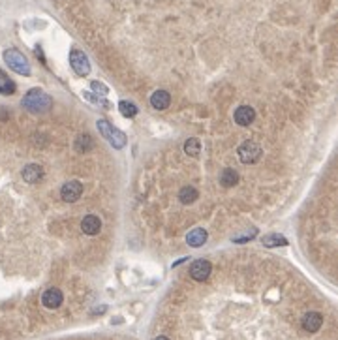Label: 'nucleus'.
Here are the masks:
<instances>
[{"label":"nucleus","mask_w":338,"mask_h":340,"mask_svg":"<svg viewBox=\"0 0 338 340\" xmlns=\"http://www.w3.org/2000/svg\"><path fill=\"white\" fill-rule=\"evenodd\" d=\"M62 301H64V295H62V291L59 288H49L42 295V303H44L45 308H59L62 305Z\"/></svg>","instance_id":"obj_10"},{"label":"nucleus","mask_w":338,"mask_h":340,"mask_svg":"<svg viewBox=\"0 0 338 340\" xmlns=\"http://www.w3.org/2000/svg\"><path fill=\"white\" fill-rule=\"evenodd\" d=\"M209 239V233L203 228H194V230L186 235V242H188V247H194V248H199L203 247Z\"/></svg>","instance_id":"obj_13"},{"label":"nucleus","mask_w":338,"mask_h":340,"mask_svg":"<svg viewBox=\"0 0 338 340\" xmlns=\"http://www.w3.org/2000/svg\"><path fill=\"white\" fill-rule=\"evenodd\" d=\"M169 104H171V96H169L167 90H154L153 96H151V105H153L154 109L158 111H164L169 107Z\"/></svg>","instance_id":"obj_14"},{"label":"nucleus","mask_w":338,"mask_h":340,"mask_svg":"<svg viewBox=\"0 0 338 340\" xmlns=\"http://www.w3.org/2000/svg\"><path fill=\"white\" fill-rule=\"evenodd\" d=\"M96 126H98V132L102 134V137H104L105 141H109L111 147L115 148H124L126 145V136L120 130H117L115 126H111L109 121H105V119H100L98 122H96Z\"/></svg>","instance_id":"obj_2"},{"label":"nucleus","mask_w":338,"mask_h":340,"mask_svg":"<svg viewBox=\"0 0 338 340\" xmlns=\"http://www.w3.org/2000/svg\"><path fill=\"white\" fill-rule=\"evenodd\" d=\"M154 340H169V338H167V336H156Z\"/></svg>","instance_id":"obj_24"},{"label":"nucleus","mask_w":338,"mask_h":340,"mask_svg":"<svg viewBox=\"0 0 338 340\" xmlns=\"http://www.w3.org/2000/svg\"><path fill=\"white\" fill-rule=\"evenodd\" d=\"M21 175H23V181L25 182H28V184H36V182H40L42 179H44V167L38 164H28L23 167Z\"/></svg>","instance_id":"obj_9"},{"label":"nucleus","mask_w":338,"mask_h":340,"mask_svg":"<svg viewBox=\"0 0 338 340\" xmlns=\"http://www.w3.org/2000/svg\"><path fill=\"white\" fill-rule=\"evenodd\" d=\"M237 182H239V173H237V171L231 169V167L222 171V177H220V184H222V186L233 188Z\"/></svg>","instance_id":"obj_17"},{"label":"nucleus","mask_w":338,"mask_h":340,"mask_svg":"<svg viewBox=\"0 0 338 340\" xmlns=\"http://www.w3.org/2000/svg\"><path fill=\"white\" fill-rule=\"evenodd\" d=\"M211 271H213L211 261H207V259H196L190 267V276L196 282H205L211 276Z\"/></svg>","instance_id":"obj_7"},{"label":"nucleus","mask_w":338,"mask_h":340,"mask_svg":"<svg viewBox=\"0 0 338 340\" xmlns=\"http://www.w3.org/2000/svg\"><path fill=\"white\" fill-rule=\"evenodd\" d=\"M233 121L239 126H250L252 122L256 121V111L250 105H239L233 113Z\"/></svg>","instance_id":"obj_8"},{"label":"nucleus","mask_w":338,"mask_h":340,"mask_svg":"<svg viewBox=\"0 0 338 340\" xmlns=\"http://www.w3.org/2000/svg\"><path fill=\"white\" fill-rule=\"evenodd\" d=\"M81 230L85 235H98L100 230H102V220L96 214H87L81 222Z\"/></svg>","instance_id":"obj_11"},{"label":"nucleus","mask_w":338,"mask_h":340,"mask_svg":"<svg viewBox=\"0 0 338 340\" xmlns=\"http://www.w3.org/2000/svg\"><path fill=\"white\" fill-rule=\"evenodd\" d=\"M184 153L192 158H199V154H201V141L197 139V137H190V139H186L184 143Z\"/></svg>","instance_id":"obj_18"},{"label":"nucleus","mask_w":338,"mask_h":340,"mask_svg":"<svg viewBox=\"0 0 338 340\" xmlns=\"http://www.w3.org/2000/svg\"><path fill=\"white\" fill-rule=\"evenodd\" d=\"M4 62L11 70L19 73V75H30V64H28L27 56L17 49H6L4 51Z\"/></svg>","instance_id":"obj_3"},{"label":"nucleus","mask_w":338,"mask_h":340,"mask_svg":"<svg viewBox=\"0 0 338 340\" xmlns=\"http://www.w3.org/2000/svg\"><path fill=\"white\" fill-rule=\"evenodd\" d=\"M90 90H92V92H98L100 96H105V94L109 92V87L104 85L102 81H90Z\"/></svg>","instance_id":"obj_22"},{"label":"nucleus","mask_w":338,"mask_h":340,"mask_svg":"<svg viewBox=\"0 0 338 340\" xmlns=\"http://www.w3.org/2000/svg\"><path fill=\"white\" fill-rule=\"evenodd\" d=\"M70 66L77 75H81V77L90 73V61H88V56L79 49H73L70 53Z\"/></svg>","instance_id":"obj_5"},{"label":"nucleus","mask_w":338,"mask_h":340,"mask_svg":"<svg viewBox=\"0 0 338 340\" xmlns=\"http://www.w3.org/2000/svg\"><path fill=\"white\" fill-rule=\"evenodd\" d=\"M237 156H239L240 162L246 165L257 164L263 156V148H261V145L256 141H245L237 148Z\"/></svg>","instance_id":"obj_4"},{"label":"nucleus","mask_w":338,"mask_h":340,"mask_svg":"<svg viewBox=\"0 0 338 340\" xmlns=\"http://www.w3.org/2000/svg\"><path fill=\"white\" fill-rule=\"evenodd\" d=\"M83 196V184L79 181H68L60 190V198L66 203H76Z\"/></svg>","instance_id":"obj_6"},{"label":"nucleus","mask_w":338,"mask_h":340,"mask_svg":"<svg viewBox=\"0 0 338 340\" xmlns=\"http://www.w3.org/2000/svg\"><path fill=\"white\" fill-rule=\"evenodd\" d=\"M92 147H94V141L88 134H81V136H77V139H76V150L77 153H88Z\"/></svg>","instance_id":"obj_19"},{"label":"nucleus","mask_w":338,"mask_h":340,"mask_svg":"<svg viewBox=\"0 0 338 340\" xmlns=\"http://www.w3.org/2000/svg\"><path fill=\"white\" fill-rule=\"evenodd\" d=\"M199 198V192H197L194 186H182L179 192V201L184 205H192L194 201H197Z\"/></svg>","instance_id":"obj_15"},{"label":"nucleus","mask_w":338,"mask_h":340,"mask_svg":"<svg viewBox=\"0 0 338 340\" xmlns=\"http://www.w3.org/2000/svg\"><path fill=\"white\" fill-rule=\"evenodd\" d=\"M323 325V316L320 312H308L303 316V329L308 333H317Z\"/></svg>","instance_id":"obj_12"},{"label":"nucleus","mask_w":338,"mask_h":340,"mask_svg":"<svg viewBox=\"0 0 338 340\" xmlns=\"http://www.w3.org/2000/svg\"><path fill=\"white\" fill-rule=\"evenodd\" d=\"M83 96L88 100V102H92V104H96V105H102V107H107V102L105 100H100V98H94V94H90V92H83Z\"/></svg>","instance_id":"obj_23"},{"label":"nucleus","mask_w":338,"mask_h":340,"mask_svg":"<svg viewBox=\"0 0 338 340\" xmlns=\"http://www.w3.org/2000/svg\"><path fill=\"white\" fill-rule=\"evenodd\" d=\"M119 111L126 117V119H132V117L137 115V111H139V109H137L136 104H132V102H126V100H122V102L119 104Z\"/></svg>","instance_id":"obj_21"},{"label":"nucleus","mask_w":338,"mask_h":340,"mask_svg":"<svg viewBox=\"0 0 338 340\" xmlns=\"http://www.w3.org/2000/svg\"><path fill=\"white\" fill-rule=\"evenodd\" d=\"M15 92V83L0 70V94H13Z\"/></svg>","instance_id":"obj_20"},{"label":"nucleus","mask_w":338,"mask_h":340,"mask_svg":"<svg viewBox=\"0 0 338 340\" xmlns=\"http://www.w3.org/2000/svg\"><path fill=\"white\" fill-rule=\"evenodd\" d=\"M261 242H263V247L276 248V247H286V244H288V239L284 235H280V233H269V235L263 237Z\"/></svg>","instance_id":"obj_16"},{"label":"nucleus","mask_w":338,"mask_h":340,"mask_svg":"<svg viewBox=\"0 0 338 340\" xmlns=\"http://www.w3.org/2000/svg\"><path fill=\"white\" fill-rule=\"evenodd\" d=\"M21 105L25 109H28L30 113H45V111L51 109L53 105V100L47 92H44L42 88H30L25 98H23Z\"/></svg>","instance_id":"obj_1"}]
</instances>
